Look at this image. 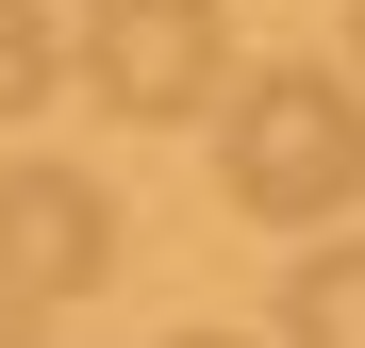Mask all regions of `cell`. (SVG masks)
Masks as SVG:
<instances>
[{"mask_svg": "<svg viewBox=\"0 0 365 348\" xmlns=\"http://www.w3.org/2000/svg\"><path fill=\"white\" fill-rule=\"evenodd\" d=\"M282 348H365V232L299 249V282H282Z\"/></svg>", "mask_w": 365, "mask_h": 348, "instance_id": "4", "label": "cell"}, {"mask_svg": "<svg viewBox=\"0 0 365 348\" xmlns=\"http://www.w3.org/2000/svg\"><path fill=\"white\" fill-rule=\"evenodd\" d=\"M83 83H100V116H200L216 83H232V33H216V0H100L83 17Z\"/></svg>", "mask_w": 365, "mask_h": 348, "instance_id": "3", "label": "cell"}, {"mask_svg": "<svg viewBox=\"0 0 365 348\" xmlns=\"http://www.w3.org/2000/svg\"><path fill=\"white\" fill-rule=\"evenodd\" d=\"M0 282H17L34 315L116 282V183H100V166H50V149L0 166Z\"/></svg>", "mask_w": 365, "mask_h": 348, "instance_id": "2", "label": "cell"}, {"mask_svg": "<svg viewBox=\"0 0 365 348\" xmlns=\"http://www.w3.org/2000/svg\"><path fill=\"white\" fill-rule=\"evenodd\" d=\"M349 50H365V0H349Z\"/></svg>", "mask_w": 365, "mask_h": 348, "instance_id": "8", "label": "cell"}, {"mask_svg": "<svg viewBox=\"0 0 365 348\" xmlns=\"http://www.w3.org/2000/svg\"><path fill=\"white\" fill-rule=\"evenodd\" d=\"M166 348H250V332H166Z\"/></svg>", "mask_w": 365, "mask_h": 348, "instance_id": "7", "label": "cell"}, {"mask_svg": "<svg viewBox=\"0 0 365 348\" xmlns=\"http://www.w3.org/2000/svg\"><path fill=\"white\" fill-rule=\"evenodd\" d=\"M50 83H83V50H67V33H50V17H34V0H0V133H17V116H34Z\"/></svg>", "mask_w": 365, "mask_h": 348, "instance_id": "5", "label": "cell"}, {"mask_svg": "<svg viewBox=\"0 0 365 348\" xmlns=\"http://www.w3.org/2000/svg\"><path fill=\"white\" fill-rule=\"evenodd\" d=\"M0 348H50V315H34V299H17V282H0Z\"/></svg>", "mask_w": 365, "mask_h": 348, "instance_id": "6", "label": "cell"}, {"mask_svg": "<svg viewBox=\"0 0 365 348\" xmlns=\"http://www.w3.org/2000/svg\"><path fill=\"white\" fill-rule=\"evenodd\" d=\"M216 183H232V216H266V232H332L365 199V100L332 67H250V83H232Z\"/></svg>", "mask_w": 365, "mask_h": 348, "instance_id": "1", "label": "cell"}]
</instances>
